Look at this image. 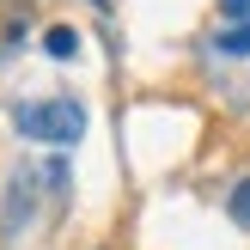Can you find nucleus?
Wrapping results in <instances>:
<instances>
[{"mask_svg":"<svg viewBox=\"0 0 250 250\" xmlns=\"http://www.w3.org/2000/svg\"><path fill=\"white\" fill-rule=\"evenodd\" d=\"M80 104H67V98H49V104H19V134H31V141H80Z\"/></svg>","mask_w":250,"mask_h":250,"instance_id":"f257e3e1","label":"nucleus"},{"mask_svg":"<svg viewBox=\"0 0 250 250\" xmlns=\"http://www.w3.org/2000/svg\"><path fill=\"white\" fill-rule=\"evenodd\" d=\"M220 49H226V55H250V19L232 24V31H220Z\"/></svg>","mask_w":250,"mask_h":250,"instance_id":"39448f33","label":"nucleus"},{"mask_svg":"<svg viewBox=\"0 0 250 250\" xmlns=\"http://www.w3.org/2000/svg\"><path fill=\"white\" fill-rule=\"evenodd\" d=\"M43 49H49V55H55V61H67V55H80V31H67V24H55V31L43 37Z\"/></svg>","mask_w":250,"mask_h":250,"instance_id":"7ed1b4c3","label":"nucleus"},{"mask_svg":"<svg viewBox=\"0 0 250 250\" xmlns=\"http://www.w3.org/2000/svg\"><path fill=\"white\" fill-rule=\"evenodd\" d=\"M220 19H232V24H244V19H250V0H220Z\"/></svg>","mask_w":250,"mask_h":250,"instance_id":"423d86ee","label":"nucleus"},{"mask_svg":"<svg viewBox=\"0 0 250 250\" xmlns=\"http://www.w3.org/2000/svg\"><path fill=\"white\" fill-rule=\"evenodd\" d=\"M226 214L238 220V226H250V177H244V183H232V195H226Z\"/></svg>","mask_w":250,"mask_h":250,"instance_id":"20e7f679","label":"nucleus"},{"mask_svg":"<svg viewBox=\"0 0 250 250\" xmlns=\"http://www.w3.org/2000/svg\"><path fill=\"white\" fill-rule=\"evenodd\" d=\"M24 24H31V0H0V55L24 37Z\"/></svg>","mask_w":250,"mask_h":250,"instance_id":"f03ea898","label":"nucleus"},{"mask_svg":"<svg viewBox=\"0 0 250 250\" xmlns=\"http://www.w3.org/2000/svg\"><path fill=\"white\" fill-rule=\"evenodd\" d=\"M98 250H116V244H98Z\"/></svg>","mask_w":250,"mask_h":250,"instance_id":"0eeeda50","label":"nucleus"}]
</instances>
